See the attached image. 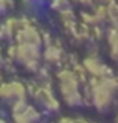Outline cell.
Here are the masks:
<instances>
[{"label":"cell","instance_id":"1","mask_svg":"<svg viewBox=\"0 0 118 123\" xmlns=\"http://www.w3.org/2000/svg\"><path fill=\"white\" fill-rule=\"evenodd\" d=\"M118 92V81L114 78H94L91 84V99L100 111L108 110Z\"/></svg>","mask_w":118,"mask_h":123},{"label":"cell","instance_id":"2","mask_svg":"<svg viewBox=\"0 0 118 123\" xmlns=\"http://www.w3.org/2000/svg\"><path fill=\"white\" fill-rule=\"evenodd\" d=\"M58 84H60V92L63 96L64 102L70 107H76L82 104V95L79 90L78 78L75 72L72 71H61L58 74Z\"/></svg>","mask_w":118,"mask_h":123},{"label":"cell","instance_id":"3","mask_svg":"<svg viewBox=\"0 0 118 123\" xmlns=\"http://www.w3.org/2000/svg\"><path fill=\"white\" fill-rule=\"evenodd\" d=\"M11 57H14L17 62L27 68L30 71H36L40 63V50L39 47L33 45H20L17 44L14 48H11Z\"/></svg>","mask_w":118,"mask_h":123},{"label":"cell","instance_id":"4","mask_svg":"<svg viewBox=\"0 0 118 123\" xmlns=\"http://www.w3.org/2000/svg\"><path fill=\"white\" fill-rule=\"evenodd\" d=\"M0 99L9 102L12 105L26 101V87L18 81L3 83L0 86Z\"/></svg>","mask_w":118,"mask_h":123},{"label":"cell","instance_id":"5","mask_svg":"<svg viewBox=\"0 0 118 123\" xmlns=\"http://www.w3.org/2000/svg\"><path fill=\"white\" fill-rule=\"evenodd\" d=\"M12 117L15 123H39V113L26 101L18 102L12 108Z\"/></svg>","mask_w":118,"mask_h":123},{"label":"cell","instance_id":"6","mask_svg":"<svg viewBox=\"0 0 118 123\" xmlns=\"http://www.w3.org/2000/svg\"><path fill=\"white\" fill-rule=\"evenodd\" d=\"M17 42L20 45H33V47H39L42 42V36L39 33L38 29H34L32 26H24L20 29V32L17 33Z\"/></svg>","mask_w":118,"mask_h":123},{"label":"cell","instance_id":"7","mask_svg":"<svg viewBox=\"0 0 118 123\" xmlns=\"http://www.w3.org/2000/svg\"><path fill=\"white\" fill-rule=\"evenodd\" d=\"M84 68L94 78H109L111 77V69L97 57H87L84 60Z\"/></svg>","mask_w":118,"mask_h":123},{"label":"cell","instance_id":"8","mask_svg":"<svg viewBox=\"0 0 118 123\" xmlns=\"http://www.w3.org/2000/svg\"><path fill=\"white\" fill-rule=\"evenodd\" d=\"M34 98L38 99L46 110H57L58 108V101L54 98L51 90L46 87H38L34 92Z\"/></svg>","mask_w":118,"mask_h":123},{"label":"cell","instance_id":"9","mask_svg":"<svg viewBox=\"0 0 118 123\" xmlns=\"http://www.w3.org/2000/svg\"><path fill=\"white\" fill-rule=\"evenodd\" d=\"M106 8V20L112 26V29H118V0H111Z\"/></svg>","mask_w":118,"mask_h":123},{"label":"cell","instance_id":"10","mask_svg":"<svg viewBox=\"0 0 118 123\" xmlns=\"http://www.w3.org/2000/svg\"><path fill=\"white\" fill-rule=\"evenodd\" d=\"M108 44L111 48V56L118 62V29H111L108 35Z\"/></svg>","mask_w":118,"mask_h":123},{"label":"cell","instance_id":"11","mask_svg":"<svg viewBox=\"0 0 118 123\" xmlns=\"http://www.w3.org/2000/svg\"><path fill=\"white\" fill-rule=\"evenodd\" d=\"M61 57V51L58 50L57 47H48L46 51H45V59L49 62V63H57Z\"/></svg>","mask_w":118,"mask_h":123},{"label":"cell","instance_id":"12","mask_svg":"<svg viewBox=\"0 0 118 123\" xmlns=\"http://www.w3.org/2000/svg\"><path fill=\"white\" fill-rule=\"evenodd\" d=\"M52 6L57 9L60 14L63 12L70 11V5H69V0H52Z\"/></svg>","mask_w":118,"mask_h":123},{"label":"cell","instance_id":"13","mask_svg":"<svg viewBox=\"0 0 118 123\" xmlns=\"http://www.w3.org/2000/svg\"><path fill=\"white\" fill-rule=\"evenodd\" d=\"M60 123H82V122L73 120V119H63V120H60Z\"/></svg>","mask_w":118,"mask_h":123},{"label":"cell","instance_id":"14","mask_svg":"<svg viewBox=\"0 0 118 123\" xmlns=\"http://www.w3.org/2000/svg\"><path fill=\"white\" fill-rule=\"evenodd\" d=\"M75 2H78V3H82V5H90L93 0H75Z\"/></svg>","mask_w":118,"mask_h":123},{"label":"cell","instance_id":"15","mask_svg":"<svg viewBox=\"0 0 118 123\" xmlns=\"http://www.w3.org/2000/svg\"><path fill=\"white\" fill-rule=\"evenodd\" d=\"M97 2H100V3H102V6H105V5H108L111 0H97Z\"/></svg>","mask_w":118,"mask_h":123},{"label":"cell","instance_id":"16","mask_svg":"<svg viewBox=\"0 0 118 123\" xmlns=\"http://www.w3.org/2000/svg\"><path fill=\"white\" fill-rule=\"evenodd\" d=\"M2 84H3V83H2V78H0V86H2Z\"/></svg>","mask_w":118,"mask_h":123},{"label":"cell","instance_id":"17","mask_svg":"<svg viewBox=\"0 0 118 123\" xmlns=\"http://www.w3.org/2000/svg\"><path fill=\"white\" fill-rule=\"evenodd\" d=\"M0 123H5V122H3V120H0Z\"/></svg>","mask_w":118,"mask_h":123}]
</instances>
